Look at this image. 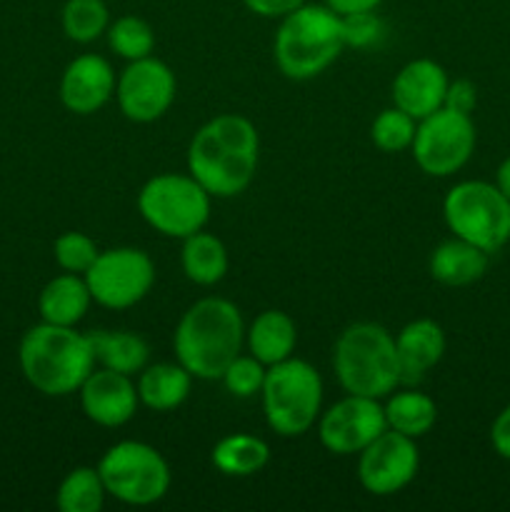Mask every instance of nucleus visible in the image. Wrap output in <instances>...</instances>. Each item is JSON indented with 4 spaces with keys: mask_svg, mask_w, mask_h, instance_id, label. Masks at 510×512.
Masks as SVG:
<instances>
[{
    "mask_svg": "<svg viewBox=\"0 0 510 512\" xmlns=\"http://www.w3.org/2000/svg\"><path fill=\"white\" fill-rule=\"evenodd\" d=\"M260 158V135L253 120L220 113L198 128L188 145V173L213 198H235L253 183Z\"/></svg>",
    "mask_w": 510,
    "mask_h": 512,
    "instance_id": "f257e3e1",
    "label": "nucleus"
},
{
    "mask_svg": "<svg viewBox=\"0 0 510 512\" xmlns=\"http://www.w3.org/2000/svg\"><path fill=\"white\" fill-rule=\"evenodd\" d=\"M245 323L238 305L225 298H200L180 315L173 335L175 360L195 380H220L230 360L243 353Z\"/></svg>",
    "mask_w": 510,
    "mask_h": 512,
    "instance_id": "f03ea898",
    "label": "nucleus"
},
{
    "mask_svg": "<svg viewBox=\"0 0 510 512\" xmlns=\"http://www.w3.org/2000/svg\"><path fill=\"white\" fill-rule=\"evenodd\" d=\"M18 363L25 380L48 398L78 393L85 378L95 370L88 333L43 320L20 340Z\"/></svg>",
    "mask_w": 510,
    "mask_h": 512,
    "instance_id": "7ed1b4c3",
    "label": "nucleus"
},
{
    "mask_svg": "<svg viewBox=\"0 0 510 512\" xmlns=\"http://www.w3.org/2000/svg\"><path fill=\"white\" fill-rule=\"evenodd\" d=\"M278 20L273 58L288 80L318 78L345 50L343 18L325 3L305 0Z\"/></svg>",
    "mask_w": 510,
    "mask_h": 512,
    "instance_id": "20e7f679",
    "label": "nucleus"
},
{
    "mask_svg": "<svg viewBox=\"0 0 510 512\" xmlns=\"http://www.w3.org/2000/svg\"><path fill=\"white\" fill-rule=\"evenodd\" d=\"M333 370L350 395L385 400L400 385L395 335L378 323H353L338 335Z\"/></svg>",
    "mask_w": 510,
    "mask_h": 512,
    "instance_id": "39448f33",
    "label": "nucleus"
},
{
    "mask_svg": "<svg viewBox=\"0 0 510 512\" xmlns=\"http://www.w3.org/2000/svg\"><path fill=\"white\" fill-rule=\"evenodd\" d=\"M263 415L268 428L280 438H300L315 428L323 413V378L300 358L268 365L263 390Z\"/></svg>",
    "mask_w": 510,
    "mask_h": 512,
    "instance_id": "423d86ee",
    "label": "nucleus"
},
{
    "mask_svg": "<svg viewBox=\"0 0 510 512\" xmlns=\"http://www.w3.org/2000/svg\"><path fill=\"white\" fill-rule=\"evenodd\" d=\"M443 218L450 233L488 255L510 243V200L485 180H460L445 193Z\"/></svg>",
    "mask_w": 510,
    "mask_h": 512,
    "instance_id": "0eeeda50",
    "label": "nucleus"
},
{
    "mask_svg": "<svg viewBox=\"0 0 510 512\" xmlns=\"http://www.w3.org/2000/svg\"><path fill=\"white\" fill-rule=\"evenodd\" d=\"M105 493L123 505L145 508L168 495L173 473L158 448L140 440H120L110 445L98 463Z\"/></svg>",
    "mask_w": 510,
    "mask_h": 512,
    "instance_id": "6e6552de",
    "label": "nucleus"
},
{
    "mask_svg": "<svg viewBox=\"0 0 510 512\" xmlns=\"http://www.w3.org/2000/svg\"><path fill=\"white\" fill-rule=\"evenodd\" d=\"M213 195L190 173H160L143 183L138 213L155 233L165 238H188L205 228Z\"/></svg>",
    "mask_w": 510,
    "mask_h": 512,
    "instance_id": "1a4fd4ad",
    "label": "nucleus"
},
{
    "mask_svg": "<svg viewBox=\"0 0 510 512\" xmlns=\"http://www.w3.org/2000/svg\"><path fill=\"white\" fill-rule=\"evenodd\" d=\"M478 143V130L470 115L440 108L428 118L418 120L413 153L415 165L430 178H450L470 163Z\"/></svg>",
    "mask_w": 510,
    "mask_h": 512,
    "instance_id": "9d476101",
    "label": "nucleus"
},
{
    "mask_svg": "<svg viewBox=\"0 0 510 512\" xmlns=\"http://www.w3.org/2000/svg\"><path fill=\"white\" fill-rule=\"evenodd\" d=\"M93 303L108 310H128L148 298L155 285V263L145 250L110 248L100 250L85 273Z\"/></svg>",
    "mask_w": 510,
    "mask_h": 512,
    "instance_id": "9b49d317",
    "label": "nucleus"
},
{
    "mask_svg": "<svg viewBox=\"0 0 510 512\" xmlns=\"http://www.w3.org/2000/svg\"><path fill=\"white\" fill-rule=\"evenodd\" d=\"M178 83L168 63L155 55L130 60L118 75L115 83V100L118 108L130 123L148 125L163 118L175 103Z\"/></svg>",
    "mask_w": 510,
    "mask_h": 512,
    "instance_id": "f8f14e48",
    "label": "nucleus"
},
{
    "mask_svg": "<svg viewBox=\"0 0 510 512\" xmlns=\"http://www.w3.org/2000/svg\"><path fill=\"white\" fill-rule=\"evenodd\" d=\"M315 428H318L320 445L328 453L348 458V455L363 453L378 435L388 430V423H385V410L378 398L348 393L343 400L320 413Z\"/></svg>",
    "mask_w": 510,
    "mask_h": 512,
    "instance_id": "ddd939ff",
    "label": "nucleus"
},
{
    "mask_svg": "<svg viewBox=\"0 0 510 512\" xmlns=\"http://www.w3.org/2000/svg\"><path fill=\"white\" fill-rule=\"evenodd\" d=\"M420 470L418 440L385 430L358 453V483L375 498H390L415 480Z\"/></svg>",
    "mask_w": 510,
    "mask_h": 512,
    "instance_id": "4468645a",
    "label": "nucleus"
},
{
    "mask_svg": "<svg viewBox=\"0 0 510 512\" xmlns=\"http://www.w3.org/2000/svg\"><path fill=\"white\" fill-rule=\"evenodd\" d=\"M80 408L90 423L100 428H123L140 408L138 385L133 375L95 368L80 385Z\"/></svg>",
    "mask_w": 510,
    "mask_h": 512,
    "instance_id": "2eb2a0df",
    "label": "nucleus"
},
{
    "mask_svg": "<svg viewBox=\"0 0 510 512\" xmlns=\"http://www.w3.org/2000/svg\"><path fill=\"white\" fill-rule=\"evenodd\" d=\"M113 65L95 53H83L68 63L60 78V103L75 115H93L115 98Z\"/></svg>",
    "mask_w": 510,
    "mask_h": 512,
    "instance_id": "dca6fc26",
    "label": "nucleus"
},
{
    "mask_svg": "<svg viewBox=\"0 0 510 512\" xmlns=\"http://www.w3.org/2000/svg\"><path fill=\"white\" fill-rule=\"evenodd\" d=\"M448 73L440 63L430 58H415L398 70L393 80V105L415 120L433 115L445 105V90H448Z\"/></svg>",
    "mask_w": 510,
    "mask_h": 512,
    "instance_id": "f3484780",
    "label": "nucleus"
},
{
    "mask_svg": "<svg viewBox=\"0 0 510 512\" xmlns=\"http://www.w3.org/2000/svg\"><path fill=\"white\" fill-rule=\"evenodd\" d=\"M448 340L443 325L430 318L410 320L395 335V353L400 363V385H413L443 360Z\"/></svg>",
    "mask_w": 510,
    "mask_h": 512,
    "instance_id": "a211bd4d",
    "label": "nucleus"
},
{
    "mask_svg": "<svg viewBox=\"0 0 510 512\" xmlns=\"http://www.w3.org/2000/svg\"><path fill=\"white\" fill-rule=\"evenodd\" d=\"M488 258L490 255L480 250L478 245L453 235L450 240L435 245V250L430 253V278L445 288H468L483 278L485 270H488Z\"/></svg>",
    "mask_w": 510,
    "mask_h": 512,
    "instance_id": "6ab92c4d",
    "label": "nucleus"
},
{
    "mask_svg": "<svg viewBox=\"0 0 510 512\" xmlns=\"http://www.w3.org/2000/svg\"><path fill=\"white\" fill-rule=\"evenodd\" d=\"M90 305H93V295L85 283V275L75 273L55 275L38 295L40 320L65 325V328H75L88 315Z\"/></svg>",
    "mask_w": 510,
    "mask_h": 512,
    "instance_id": "aec40b11",
    "label": "nucleus"
},
{
    "mask_svg": "<svg viewBox=\"0 0 510 512\" xmlns=\"http://www.w3.org/2000/svg\"><path fill=\"white\" fill-rule=\"evenodd\" d=\"M245 345L253 358L263 365L283 363L293 358L298 345V325L283 310H263L253 323L245 328Z\"/></svg>",
    "mask_w": 510,
    "mask_h": 512,
    "instance_id": "412c9836",
    "label": "nucleus"
},
{
    "mask_svg": "<svg viewBox=\"0 0 510 512\" xmlns=\"http://www.w3.org/2000/svg\"><path fill=\"white\" fill-rule=\"evenodd\" d=\"M193 375L175 360V363L145 365L138 373V398L153 413H170L188 400L193 388Z\"/></svg>",
    "mask_w": 510,
    "mask_h": 512,
    "instance_id": "4be33fe9",
    "label": "nucleus"
},
{
    "mask_svg": "<svg viewBox=\"0 0 510 512\" xmlns=\"http://www.w3.org/2000/svg\"><path fill=\"white\" fill-rule=\"evenodd\" d=\"M88 340L98 368L138 375L150 360L148 343L133 330H90Z\"/></svg>",
    "mask_w": 510,
    "mask_h": 512,
    "instance_id": "5701e85b",
    "label": "nucleus"
},
{
    "mask_svg": "<svg viewBox=\"0 0 510 512\" xmlns=\"http://www.w3.org/2000/svg\"><path fill=\"white\" fill-rule=\"evenodd\" d=\"M180 265H183V273L190 283L210 288V285H218L228 273V250H225L223 240L215 238L213 233H205L203 228L183 238Z\"/></svg>",
    "mask_w": 510,
    "mask_h": 512,
    "instance_id": "b1692460",
    "label": "nucleus"
},
{
    "mask_svg": "<svg viewBox=\"0 0 510 512\" xmlns=\"http://www.w3.org/2000/svg\"><path fill=\"white\" fill-rule=\"evenodd\" d=\"M210 463L228 478H250L270 463V448L258 435L230 433L213 445Z\"/></svg>",
    "mask_w": 510,
    "mask_h": 512,
    "instance_id": "393cba45",
    "label": "nucleus"
},
{
    "mask_svg": "<svg viewBox=\"0 0 510 512\" xmlns=\"http://www.w3.org/2000/svg\"><path fill=\"white\" fill-rule=\"evenodd\" d=\"M383 410L388 428L400 435H408L413 440L428 435L433 425L438 423V405H435V400L428 393H420L415 388H395L385 398Z\"/></svg>",
    "mask_w": 510,
    "mask_h": 512,
    "instance_id": "a878e982",
    "label": "nucleus"
},
{
    "mask_svg": "<svg viewBox=\"0 0 510 512\" xmlns=\"http://www.w3.org/2000/svg\"><path fill=\"white\" fill-rule=\"evenodd\" d=\"M105 485L98 468L78 465L58 485L55 505L63 512H100L105 505Z\"/></svg>",
    "mask_w": 510,
    "mask_h": 512,
    "instance_id": "bb28decb",
    "label": "nucleus"
},
{
    "mask_svg": "<svg viewBox=\"0 0 510 512\" xmlns=\"http://www.w3.org/2000/svg\"><path fill=\"white\" fill-rule=\"evenodd\" d=\"M60 25H63L65 38L73 40V43H95L108 33V5H105V0H65Z\"/></svg>",
    "mask_w": 510,
    "mask_h": 512,
    "instance_id": "cd10ccee",
    "label": "nucleus"
},
{
    "mask_svg": "<svg viewBox=\"0 0 510 512\" xmlns=\"http://www.w3.org/2000/svg\"><path fill=\"white\" fill-rule=\"evenodd\" d=\"M108 38L110 50L123 60H140L153 55L155 50V30L140 15H123V18L113 20L108 25Z\"/></svg>",
    "mask_w": 510,
    "mask_h": 512,
    "instance_id": "c85d7f7f",
    "label": "nucleus"
},
{
    "mask_svg": "<svg viewBox=\"0 0 510 512\" xmlns=\"http://www.w3.org/2000/svg\"><path fill=\"white\" fill-rule=\"evenodd\" d=\"M415 128H418V120L393 105L375 115L373 125H370V140L383 153H403L413 145Z\"/></svg>",
    "mask_w": 510,
    "mask_h": 512,
    "instance_id": "c756f323",
    "label": "nucleus"
},
{
    "mask_svg": "<svg viewBox=\"0 0 510 512\" xmlns=\"http://www.w3.org/2000/svg\"><path fill=\"white\" fill-rule=\"evenodd\" d=\"M98 253L100 250L95 240L80 230H68V233L58 235L53 243V258L63 273L85 275L98 258Z\"/></svg>",
    "mask_w": 510,
    "mask_h": 512,
    "instance_id": "7c9ffc66",
    "label": "nucleus"
},
{
    "mask_svg": "<svg viewBox=\"0 0 510 512\" xmlns=\"http://www.w3.org/2000/svg\"><path fill=\"white\" fill-rule=\"evenodd\" d=\"M265 373H268V365H263L250 353L248 355L240 353L238 358L230 360L228 368L223 370L220 383L225 385V390H228L233 398L248 400V398H255V395H260V390H263V383H265Z\"/></svg>",
    "mask_w": 510,
    "mask_h": 512,
    "instance_id": "2f4dec72",
    "label": "nucleus"
},
{
    "mask_svg": "<svg viewBox=\"0 0 510 512\" xmlns=\"http://www.w3.org/2000/svg\"><path fill=\"white\" fill-rule=\"evenodd\" d=\"M343 18V35H345V48H373L383 40L385 25L375 10L368 13H353V15H340Z\"/></svg>",
    "mask_w": 510,
    "mask_h": 512,
    "instance_id": "473e14b6",
    "label": "nucleus"
},
{
    "mask_svg": "<svg viewBox=\"0 0 510 512\" xmlns=\"http://www.w3.org/2000/svg\"><path fill=\"white\" fill-rule=\"evenodd\" d=\"M475 105H478V88H475V85L465 78L450 80L448 90H445L443 108L458 110V113H465V115H473Z\"/></svg>",
    "mask_w": 510,
    "mask_h": 512,
    "instance_id": "72a5a7b5",
    "label": "nucleus"
},
{
    "mask_svg": "<svg viewBox=\"0 0 510 512\" xmlns=\"http://www.w3.org/2000/svg\"><path fill=\"white\" fill-rule=\"evenodd\" d=\"M490 445H493L495 455L510 463V403L495 415L493 425H490Z\"/></svg>",
    "mask_w": 510,
    "mask_h": 512,
    "instance_id": "f704fd0d",
    "label": "nucleus"
},
{
    "mask_svg": "<svg viewBox=\"0 0 510 512\" xmlns=\"http://www.w3.org/2000/svg\"><path fill=\"white\" fill-rule=\"evenodd\" d=\"M303 3L305 0H243L245 8L250 13L260 15V18H283L285 13H290V10Z\"/></svg>",
    "mask_w": 510,
    "mask_h": 512,
    "instance_id": "c9c22d12",
    "label": "nucleus"
},
{
    "mask_svg": "<svg viewBox=\"0 0 510 512\" xmlns=\"http://www.w3.org/2000/svg\"><path fill=\"white\" fill-rule=\"evenodd\" d=\"M383 0H325L328 8H333L338 15H353V13H368V10H378Z\"/></svg>",
    "mask_w": 510,
    "mask_h": 512,
    "instance_id": "e433bc0d",
    "label": "nucleus"
},
{
    "mask_svg": "<svg viewBox=\"0 0 510 512\" xmlns=\"http://www.w3.org/2000/svg\"><path fill=\"white\" fill-rule=\"evenodd\" d=\"M495 188L500 190V193L505 195V198L510 200V158H505L503 163L498 165V170H495Z\"/></svg>",
    "mask_w": 510,
    "mask_h": 512,
    "instance_id": "4c0bfd02",
    "label": "nucleus"
}]
</instances>
